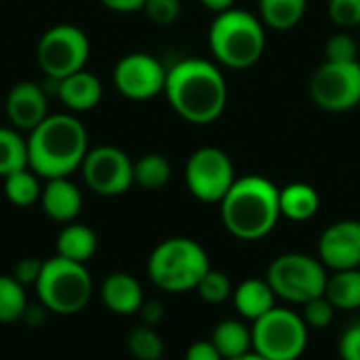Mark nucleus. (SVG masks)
I'll return each mask as SVG.
<instances>
[{
  "label": "nucleus",
  "instance_id": "obj_1",
  "mask_svg": "<svg viewBox=\"0 0 360 360\" xmlns=\"http://www.w3.org/2000/svg\"><path fill=\"white\" fill-rule=\"evenodd\" d=\"M165 95L184 120L209 124L226 110L228 86L215 63L194 57L181 59L167 70Z\"/></svg>",
  "mask_w": 360,
  "mask_h": 360
},
{
  "label": "nucleus",
  "instance_id": "obj_2",
  "mask_svg": "<svg viewBox=\"0 0 360 360\" xmlns=\"http://www.w3.org/2000/svg\"><path fill=\"white\" fill-rule=\"evenodd\" d=\"M89 152L86 127L72 114H49L27 135L30 169L42 179L70 177Z\"/></svg>",
  "mask_w": 360,
  "mask_h": 360
},
{
  "label": "nucleus",
  "instance_id": "obj_3",
  "mask_svg": "<svg viewBox=\"0 0 360 360\" xmlns=\"http://www.w3.org/2000/svg\"><path fill=\"white\" fill-rule=\"evenodd\" d=\"M281 190L266 177L247 175L232 184L221 205L226 230L240 240H259L268 236L281 215Z\"/></svg>",
  "mask_w": 360,
  "mask_h": 360
},
{
  "label": "nucleus",
  "instance_id": "obj_4",
  "mask_svg": "<svg viewBox=\"0 0 360 360\" xmlns=\"http://www.w3.org/2000/svg\"><path fill=\"white\" fill-rule=\"evenodd\" d=\"M209 46L215 59L232 70H245L259 61L266 46L262 21L238 8L217 13L209 30Z\"/></svg>",
  "mask_w": 360,
  "mask_h": 360
},
{
  "label": "nucleus",
  "instance_id": "obj_5",
  "mask_svg": "<svg viewBox=\"0 0 360 360\" xmlns=\"http://www.w3.org/2000/svg\"><path fill=\"white\" fill-rule=\"evenodd\" d=\"M207 251L192 238H167L150 253L148 276L167 293H184L196 289L200 278L209 272Z\"/></svg>",
  "mask_w": 360,
  "mask_h": 360
},
{
  "label": "nucleus",
  "instance_id": "obj_6",
  "mask_svg": "<svg viewBox=\"0 0 360 360\" xmlns=\"http://www.w3.org/2000/svg\"><path fill=\"white\" fill-rule=\"evenodd\" d=\"M34 289L38 302L44 304L51 314L72 316L84 310L91 302L93 278L84 264L55 255L44 259L40 278Z\"/></svg>",
  "mask_w": 360,
  "mask_h": 360
},
{
  "label": "nucleus",
  "instance_id": "obj_7",
  "mask_svg": "<svg viewBox=\"0 0 360 360\" xmlns=\"http://www.w3.org/2000/svg\"><path fill=\"white\" fill-rule=\"evenodd\" d=\"M327 278L329 274L325 264L306 253L278 255L266 274V281L270 283L276 297L300 306L325 295Z\"/></svg>",
  "mask_w": 360,
  "mask_h": 360
},
{
  "label": "nucleus",
  "instance_id": "obj_8",
  "mask_svg": "<svg viewBox=\"0 0 360 360\" xmlns=\"http://www.w3.org/2000/svg\"><path fill=\"white\" fill-rule=\"evenodd\" d=\"M253 352L268 360H297L308 344V327L302 314L272 308L251 327Z\"/></svg>",
  "mask_w": 360,
  "mask_h": 360
},
{
  "label": "nucleus",
  "instance_id": "obj_9",
  "mask_svg": "<svg viewBox=\"0 0 360 360\" xmlns=\"http://www.w3.org/2000/svg\"><path fill=\"white\" fill-rule=\"evenodd\" d=\"M91 42L84 30L72 23L49 27L36 46V59L49 80H61L86 68Z\"/></svg>",
  "mask_w": 360,
  "mask_h": 360
},
{
  "label": "nucleus",
  "instance_id": "obj_10",
  "mask_svg": "<svg viewBox=\"0 0 360 360\" xmlns=\"http://www.w3.org/2000/svg\"><path fill=\"white\" fill-rule=\"evenodd\" d=\"M184 175L190 194L200 202H221L236 181L230 156L213 146L198 148L188 158Z\"/></svg>",
  "mask_w": 360,
  "mask_h": 360
},
{
  "label": "nucleus",
  "instance_id": "obj_11",
  "mask_svg": "<svg viewBox=\"0 0 360 360\" xmlns=\"http://www.w3.org/2000/svg\"><path fill=\"white\" fill-rule=\"evenodd\" d=\"M80 169L89 190L99 196H120L135 184L133 160L116 146L89 148Z\"/></svg>",
  "mask_w": 360,
  "mask_h": 360
},
{
  "label": "nucleus",
  "instance_id": "obj_12",
  "mask_svg": "<svg viewBox=\"0 0 360 360\" xmlns=\"http://www.w3.org/2000/svg\"><path fill=\"white\" fill-rule=\"evenodd\" d=\"M314 103L327 112H346L360 103V63L325 61L310 80Z\"/></svg>",
  "mask_w": 360,
  "mask_h": 360
},
{
  "label": "nucleus",
  "instance_id": "obj_13",
  "mask_svg": "<svg viewBox=\"0 0 360 360\" xmlns=\"http://www.w3.org/2000/svg\"><path fill=\"white\" fill-rule=\"evenodd\" d=\"M114 86L122 97L133 101H148L158 93H165L167 70L148 53H129L114 68Z\"/></svg>",
  "mask_w": 360,
  "mask_h": 360
},
{
  "label": "nucleus",
  "instance_id": "obj_14",
  "mask_svg": "<svg viewBox=\"0 0 360 360\" xmlns=\"http://www.w3.org/2000/svg\"><path fill=\"white\" fill-rule=\"evenodd\" d=\"M319 259L333 272L360 268V221L342 219L331 224L319 238Z\"/></svg>",
  "mask_w": 360,
  "mask_h": 360
},
{
  "label": "nucleus",
  "instance_id": "obj_15",
  "mask_svg": "<svg viewBox=\"0 0 360 360\" xmlns=\"http://www.w3.org/2000/svg\"><path fill=\"white\" fill-rule=\"evenodd\" d=\"M4 110L13 129L30 133L49 116V99L40 84L23 80L8 91Z\"/></svg>",
  "mask_w": 360,
  "mask_h": 360
},
{
  "label": "nucleus",
  "instance_id": "obj_16",
  "mask_svg": "<svg viewBox=\"0 0 360 360\" xmlns=\"http://www.w3.org/2000/svg\"><path fill=\"white\" fill-rule=\"evenodd\" d=\"M82 192L70 177L46 179L40 194V207L46 217L59 224H72L82 211Z\"/></svg>",
  "mask_w": 360,
  "mask_h": 360
},
{
  "label": "nucleus",
  "instance_id": "obj_17",
  "mask_svg": "<svg viewBox=\"0 0 360 360\" xmlns=\"http://www.w3.org/2000/svg\"><path fill=\"white\" fill-rule=\"evenodd\" d=\"M103 306L118 314V316H131L137 314L143 306V289L139 281L129 272H112L103 278L99 289Z\"/></svg>",
  "mask_w": 360,
  "mask_h": 360
},
{
  "label": "nucleus",
  "instance_id": "obj_18",
  "mask_svg": "<svg viewBox=\"0 0 360 360\" xmlns=\"http://www.w3.org/2000/svg\"><path fill=\"white\" fill-rule=\"evenodd\" d=\"M55 84V95L72 112H89L99 105L103 86L99 78L86 70L74 72L61 80H51Z\"/></svg>",
  "mask_w": 360,
  "mask_h": 360
},
{
  "label": "nucleus",
  "instance_id": "obj_19",
  "mask_svg": "<svg viewBox=\"0 0 360 360\" xmlns=\"http://www.w3.org/2000/svg\"><path fill=\"white\" fill-rule=\"evenodd\" d=\"M232 302H234L236 312L243 319L255 323L257 319L268 314L272 308H276V293L272 291L268 281L247 278L234 289Z\"/></svg>",
  "mask_w": 360,
  "mask_h": 360
},
{
  "label": "nucleus",
  "instance_id": "obj_20",
  "mask_svg": "<svg viewBox=\"0 0 360 360\" xmlns=\"http://www.w3.org/2000/svg\"><path fill=\"white\" fill-rule=\"evenodd\" d=\"M211 342L219 350L224 360L238 359L249 352H253V333L251 327H247L238 319H228L221 321L211 335Z\"/></svg>",
  "mask_w": 360,
  "mask_h": 360
},
{
  "label": "nucleus",
  "instance_id": "obj_21",
  "mask_svg": "<svg viewBox=\"0 0 360 360\" xmlns=\"http://www.w3.org/2000/svg\"><path fill=\"white\" fill-rule=\"evenodd\" d=\"M57 255L70 262L84 264L97 251V234L84 224H65V228L57 236Z\"/></svg>",
  "mask_w": 360,
  "mask_h": 360
},
{
  "label": "nucleus",
  "instance_id": "obj_22",
  "mask_svg": "<svg viewBox=\"0 0 360 360\" xmlns=\"http://www.w3.org/2000/svg\"><path fill=\"white\" fill-rule=\"evenodd\" d=\"M281 215L291 221H308L316 215L321 198L310 184H289L281 190Z\"/></svg>",
  "mask_w": 360,
  "mask_h": 360
},
{
  "label": "nucleus",
  "instance_id": "obj_23",
  "mask_svg": "<svg viewBox=\"0 0 360 360\" xmlns=\"http://www.w3.org/2000/svg\"><path fill=\"white\" fill-rule=\"evenodd\" d=\"M325 297L335 310H359L360 308V268L338 270L327 278Z\"/></svg>",
  "mask_w": 360,
  "mask_h": 360
},
{
  "label": "nucleus",
  "instance_id": "obj_24",
  "mask_svg": "<svg viewBox=\"0 0 360 360\" xmlns=\"http://www.w3.org/2000/svg\"><path fill=\"white\" fill-rule=\"evenodd\" d=\"M27 167V139H23L13 127H0V177L4 179Z\"/></svg>",
  "mask_w": 360,
  "mask_h": 360
},
{
  "label": "nucleus",
  "instance_id": "obj_25",
  "mask_svg": "<svg viewBox=\"0 0 360 360\" xmlns=\"http://www.w3.org/2000/svg\"><path fill=\"white\" fill-rule=\"evenodd\" d=\"M308 0H259L262 21L274 30H291L306 15Z\"/></svg>",
  "mask_w": 360,
  "mask_h": 360
},
{
  "label": "nucleus",
  "instance_id": "obj_26",
  "mask_svg": "<svg viewBox=\"0 0 360 360\" xmlns=\"http://www.w3.org/2000/svg\"><path fill=\"white\" fill-rule=\"evenodd\" d=\"M42 184L40 177L27 167L4 177V196L15 207H32L40 202Z\"/></svg>",
  "mask_w": 360,
  "mask_h": 360
},
{
  "label": "nucleus",
  "instance_id": "obj_27",
  "mask_svg": "<svg viewBox=\"0 0 360 360\" xmlns=\"http://www.w3.org/2000/svg\"><path fill=\"white\" fill-rule=\"evenodd\" d=\"M133 181L143 190H160L171 181V162L162 154H146L133 162Z\"/></svg>",
  "mask_w": 360,
  "mask_h": 360
},
{
  "label": "nucleus",
  "instance_id": "obj_28",
  "mask_svg": "<svg viewBox=\"0 0 360 360\" xmlns=\"http://www.w3.org/2000/svg\"><path fill=\"white\" fill-rule=\"evenodd\" d=\"M27 304L25 287L13 274H0V323H19Z\"/></svg>",
  "mask_w": 360,
  "mask_h": 360
},
{
  "label": "nucleus",
  "instance_id": "obj_29",
  "mask_svg": "<svg viewBox=\"0 0 360 360\" xmlns=\"http://www.w3.org/2000/svg\"><path fill=\"white\" fill-rule=\"evenodd\" d=\"M127 348L137 360H160L165 354V342L154 327L139 325L127 338Z\"/></svg>",
  "mask_w": 360,
  "mask_h": 360
},
{
  "label": "nucleus",
  "instance_id": "obj_30",
  "mask_svg": "<svg viewBox=\"0 0 360 360\" xmlns=\"http://www.w3.org/2000/svg\"><path fill=\"white\" fill-rule=\"evenodd\" d=\"M196 291L200 300L207 304H224L234 293L228 274H224L221 270H213V268H209V272L200 278V283L196 285Z\"/></svg>",
  "mask_w": 360,
  "mask_h": 360
},
{
  "label": "nucleus",
  "instance_id": "obj_31",
  "mask_svg": "<svg viewBox=\"0 0 360 360\" xmlns=\"http://www.w3.org/2000/svg\"><path fill=\"white\" fill-rule=\"evenodd\" d=\"M325 61L352 63L359 61V44L350 34H335L325 44Z\"/></svg>",
  "mask_w": 360,
  "mask_h": 360
},
{
  "label": "nucleus",
  "instance_id": "obj_32",
  "mask_svg": "<svg viewBox=\"0 0 360 360\" xmlns=\"http://www.w3.org/2000/svg\"><path fill=\"white\" fill-rule=\"evenodd\" d=\"M333 316H335V308L325 295L314 297L308 304H304L302 319L308 329H325L333 323Z\"/></svg>",
  "mask_w": 360,
  "mask_h": 360
},
{
  "label": "nucleus",
  "instance_id": "obj_33",
  "mask_svg": "<svg viewBox=\"0 0 360 360\" xmlns=\"http://www.w3.org/2000/svg\"><path fill=\"white\" fill-rule=\"evenodd\" d=\"M148 19L158 25L175 23L181 15V2L179 0H146L143 8Z\"/></svg>",
  "mask_w": 360,
  "mask_h": 360
},
{
  "label": "nucleus",
  "instance_id": "obj_34",
  "mask_svg": "<svg viewBox=\"0 0 360 360\" xmlns=\"http://www.w3.org/2000/svg\"><path fill=\"white\" fill-rule=\"evenodd\" d=\"M329 17L342 27L360 25V0H329Z\"/></svg>",
  "mask_w": 360,
  "mask_h": 360
},
{
  "label": "nucleus",
  "instance_id": "obj_35",
  "mask_svg": "<svg viewBox=\"0 0 360 360\" xmlns=\"http://www.w3.org/2000/svg\"><path fill=\"white\" fill-rule=\"evenodd\" d=\"M42 264L44 259H38V257H23L15 264L13 268V276L15 281H19L23 287H36L38 278H40V272H42Z\"/></svg>",
  "mask_w": 360,
  "mask_h": 360
},
{
  "label": "nucleus",
  "instance_id": "obj_36",
  "mask_svg": "<svg viewBox=\"0 0 360 360\" xmlns=\"http://www.w3.org/2000/svg\"><path fill=\"white\" fill-rule=\"evenodd\" d=\"M342 360H360V323L350 325L340 338Z\"/></svg>",
  "mask_w": 360,
  "mask_h": 360
},
{
  "label": "nucleus",
  "instance_id": "obj_37",
  "mask_svg": "<svg viewBox=\"0 0 360 360\" xmlns=\"http://www.w3.org/2000/svg\"><path fill=\"white\" fill-rule=\"evenodd\" d=\"M186 360H224V356L211 340H200L186 350Z\"/></svg>",
  "mask_w": 360,
  "mask_h": 360
},
{
  "label": "nucleus",
  "instance_id": "obj_38",
  "mask_svg": "<svg viewBox=\"0 0 360 360\" xmlns=\"http://www.w3.org/2000/svg\"><path fill=\"white\" fill-rule=\"evenodd\" d=\"M49 308L44 306V304H27V308H25V312H23V316H21V323H25L30 329H40L44 323H46V319H49Z\"/></svg>",
  "mask_w": 360,
  "mask_h": 360
},
{
  "label": "nucleus",
  "instance_id": "obj_39",
  "mask_svg": "<svg viewBox=\"0 0 360 360\" xmlns=\"http://www.w3.org/2000/svg\"><path fill=\"white\" fill-rule=\"evenodd\" d=\"M137 314L141 316L143 325L156 327V325L162 323V319H165V306H162L160 302H156V300H150V302H143V306L139 308Z\"/></svg>",
  "mask_w": 360,
  "mask_h": 360
},
{
  "label": "nucleus",
  "instance_id": "obj_40",
  "mask_svg": "<svg viewBox=\"0 0 360 360\" xmlns=\"http://www.w3.org/2000/svg\"><path fill=\"white\" fill-rule=\"evenodd\" d=\"M103 6L116 11V13H133V11H141L146 0H99Z\"/></svg>",
  "mask_w": 360,
  "mask_h": 360
},
{
  "label": "nucleus",
  "instance_id": "obj_41",
  "mask_svg": "<svg viewBox=\"0 0 360 360\" xmlns=\"http://www.w3.org/2000/svg\"><path fill=\"white\" fill-rule=\"evenodd\" d=\"M198 2L215 13H224L228 8H232V4H234V0H198Z\"/></svg>",
  "mask_w": 360,
  "mask_h": 360
},
{
  "label": "nucleus",
  "instance_id": "obj_42",
  "mask_svg": "<svg viewBox=\"0 0 360 360\" xmlns=\"http://www.w3.org/2000/svg\"><path fill=\"white\" fill-rule=\"evenodd\" d=\"M232 360H268L264 359L262 354H257V352H249V354H245V356H238V359H232Z\"/></svg>",
  "mask_w": 360,
  "mask_h": 360
}]
</instances>
